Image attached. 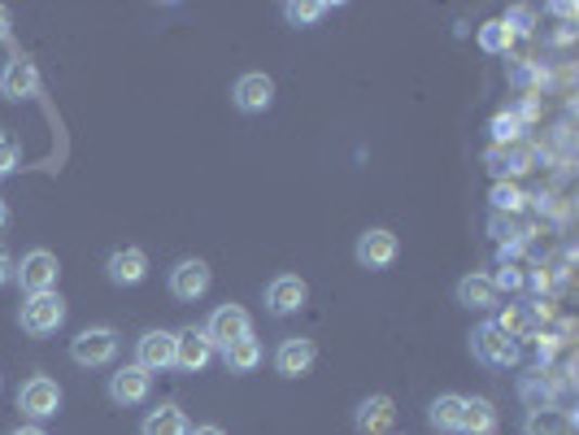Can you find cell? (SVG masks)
<instances>
[{
	"mask_svg": "<svg viewBox=\"0 0 579 435\" xmlns=\"http://www.w3.org/2000/svg\"><path fill=\"white\" fill-rule=\"evenodd\" d=\"M484 162H488V170H492V179L501 183H510V179H518V175H527L531 170V149L518 140V144H488V153H484Z\"/></svg>",
	"mask_w": 579,
	"mask_h": 435,
	"instance_id": "cell-17",
	"label": "cell"
},
{
	"mask_svg": "<svg viewBox=\"0 0 579 435\" xmlns=\"http://www.w3.org/2000/svg\"><path fill=\"white\" fill-rule=\"evenodd\" d=\"M231 105H235L240 114H266V110L274 105V79L261 75V71L240 75V79L231 84Z\"/></svg>",
	"mask_w": 579,
	"mask_h": 435,
	"instance_id": "cell-12",
	"label": "cell"
},
{
	"mask_svg": "<svg viewBox=\"0 0 579 435\" xmlns=\"http://www.w3.org/2000/svg\"><path fill=\"white\" fill-rule=\"evenodd\" d=\"M10 435H49V431H44V426H36V422H23V426H14Z\"/></svg>",
	"mask_w": 579,
	"mask_h": 435,
	"instance_id": "cell-36",
	"label": "cell"
},
{
	"mask_svg": "<svg viewBox=\"0 0 579 435\" xmlns=\"http://www.w3.org/2000/svg\"><path fill=\"white\" fill-rule=\"evenodd\" d=\"M488 279H492V287H497V292H518V287L527 283V274H523L510 257H505V261L497 266V274H488Z\"/></svg>",
	"mask_w": 579,
	"mask_h": 435,
	"instance_id": "cell-31",
	"label": "cell"
},
{
	"mask_svg": "<svg viewBox=\"0 0 579 435\" xmlns=\"http://www.w3.org/2000/svg\"><path fill=\"white\" fill-rule=\"evenodd\" d=\"M5 222H10V205H5V201H0V227H5Z\"/></svg>",
	"mask_w": 579,
	"mask_h": 435,
	"instance_id": "cell-38",
	"label": "cell"
},
{
	"mask_svg": "<svg viewBox=\"0 0 579 435\" xmlns=\"http://www.w3.org/2000/svg\"><path fill=\"white\" fill-rule=\"evenodd\" d=\"M14 279L27 296H40V292H57V279H62V261L57 253L49 248H27L23 261H14Z\"/></svg>",
	"mask_w": 579,
	"mask_h": 435,
	"instance_id": "cell-4",
	"label": "cell"
},
{
	"mask_svg": "<svg viewBox=\"0 0 579 435\" xmlns=\"http://www.w3.org/2000/svg\"><path fill=\"white\" fill-rule=\"evenodd\" d=\"M306 300H310V283H306L301 274H274V279L266 283V309H270L274 318H287V314L306 309Z\"/></svg>",
	"mask_w": 579,
	"mask_h": 435,
	"instance_id": "cell-11",
	"label": "cell"
},
{
	"mask_svg": "<svg viewBox=\"0 0 579 435\" xmlns=\"http://www.w3.org/2000/svg\"><path fill=\"white\" fill-rule=\"evenodd\" d=\"M62 322H66V300H62V292L27 296L23 309H18V327H23L31 340H49V335H57Z\"/></svg>",
	"mask_w": 579,
	"mask_h": 435,
	"instance_id": "cell-3",
	"label": "cell"
},
{
	"mask_svg": "<svg viewBox=\"0 0 579 435\" xmlns=\"http://www.w3.org/2000/svg\"><path fill=\"white\" fill-rule=\"evenodd\" d=\"M453 296H458V305L462 309H475V314H497L501 309V292L492 287V279L488 274H466V279H458V287H453Z\"/></svg>",
	"mask_w": 579,
	"mask_h": 435,
	"instance_id": "cell-18",
	"label": "cell"
},
{
	"mask_svg": "<svg viewBox=\"0 0 579 435\" xmlns=\"http://www.w3.org/2000/svg\"><path fill=\"white\" fill-rule=\"evenodd\" d=\"M518 127H523V123H518L514 114H497L492 127H488V131H492V144H518Z\"/></svg>",
	"mask_w": 579,
	"mask_h": 435,
	"instance_id": "cell-32",
	"label": "cell"
},
{
	"mask_svg": "<svg viewBox=\"0 0 579 435\" xmlns=\"http://www.w3.org/2000/svg\"><path fill=\"white\" fill-rule=\"evenodd\" d=\"M192 431V422H188V413L179 409V405H157V409H149L144 413V422H140V435H188Z\"/></svg>",
	"mask_w": 579,
	"mask_h": 435,
	"instance_id": "cell-22",
	"label": "cell"
},
{
	"mask_svg": "<svg viewBox=\"0 0 579 435\" xmlns=\"http://www.w3.org/2000/svg\"><path fill=\"white\" fill-rule=\"evenodd\" d=\"M557 374H562V370H536V374H527V379L518 383V392H523L527 409L557 405V392H562V387H570V379H557Z\"/></svg>",
	"mask_w": 579,
	"mask_h": 435,
	"instance_id": "cell-20",
	"label": "cell"
},
{
	"mask_svg": "<svg viewBox=\"0 0 579 435\" xmlns=\"http://www.w3.org/2000/svg\"><path fill=\"white\" fill-rule=\"evenodd\" d=\"M18 409H23V418L36 422V426H44L49 418H57V413H62V387H57V379L31 374V379L18 387Z\"/></svg>",
	"mask_w": 579,
	"mask_h": 435,
	"instance_id": "cell-5",
	"label": "cell"
},
{
	"mask_svg": "<svg viewBox=\"0 0 579 435\" xmlns=\"http://www.w3.org/2000/svg\"><path fill=\"white\" fill-rule=\"evenodd\" d=\"M488 235L501 244V253L510 257L518 244H523V222L510 218V214H488Z\"/></svg>",
	"mask_w": 579,
	"mask_h": 435,
	"instance_id": "cell-27",
	"label": "cell"
},
{
	"mask_svg": "<svg viewBox=\"0 0 579 435\" xmlns=\"http://www.w3.org/2000/svg\"><path fill=\"white\" fill-rule=\"evenodd\" d=\"M0 97H5V101H31V97H40V71H36V62H27V57L5 62V71H0Z\"/></svg>",
	"mask_w": 579,
	"mask_h": 435,
	"instance_id": "cell-16",
	"label": "cell"
},
{
	"mask_svg": "<svg viewBox=\"0 0 579 435\" xmlns=\"http://www.w3.org/2000/svg\"><path fill=\"white\" fill-rule=\"evenodd\" d=\"M14 279V257H10V248L5 244H0V287H5Z\"/></svg>",
	"mask_w": 579,
	"mask_h": 435,
	"instance_id": "cell-34",
	"label": "cell"
},
{
	"mask_svg": "<svg viewBox=\"0 0 579 435\" xmlns=\"http://www.w3.org/2000/svg\"><path fill=\"white\" fill-rule=\"evenodd\" d=\"M393 422H397V405H393V396H384V392L366 396V400L353 409V426H358V435H384Z\"/></svg>",
	"mask_w": 579,
	"mask_h": 435,
	"instance_id": "cell-19",
	"label": "cell"
},
{
	"mask_svg": "<svg viewBox=\"0 0 579 435\" xmlns=\"http://www.w3.org/2000/svg\"><path fill=\"white\" fill-rule=\"evenodd\" d=\"M105 396H110L118 409H136V405H144V400L153 396V374L140 370L136 361H131V366H118V370L110 374V383H105Z\"/></svg>",
	"mask_w": 579,
	"mask_h": 435,
	"instance_id": "cell-8",
	"label": "cell"
},
{
	"mask_svg": "<svg viewBox=\"0 0 579 435\" xmlns=\"http://www.w3.org/2000/svg\"><path fill=\"white\" fill-rule=\"evenodd\" d=\"M222 366H227L231 374H248V370H257V366H261V340L248 335V340L222 348Z\"/></svg>",
	"mask_w": 579,
	"mask_h": 435,
	"instance_id": "cell-26",
	"label": "cell"
},
{
	"mask_svg": "<svg viewBox=\"0 0 579 435\" xmlns=\"http://www.w3.org/2000/svg\"><path fill=\"white\" fill-rule=\"evenodd\" d=\"M10 36V18H5V10H0V40Z\"/></svg>",
	"mask_w": 579,
	"mask_h": 435,
	"instance_id": "cell-37",
	"label": "cell"
},
{
	"mask_svg": "<svg viewBox=\"0 0 579 435\" xmlns=\"http://www.w3.org/2000/svg\"><path fill=\"white\" fill-rule=\"evenodd\" d=\"M501 331H510L514 340H527L531 331H536V305H523V300H514V305H501V318H492Z\"/></svg>",
	"mask_w": 579,
	"mask_h": 435,
	"instance_id": "cell-25",
	"label": "cell"
},
{
	"mask_svg": "<svg viewBox=\"0 0 579 435\" xmlns=\"http://www.w3.org/2000/svg\"><path fill=\"white\" fill-rule=\"evenodd\" d=\"M523 435H575V413L562 409V405L527 409V418H523Z\"/></svg>",
	"mask_w": 579,
	"mask_h": 435,
	"instance_id": "cell-21",
	"label": "cell"
},
{
	"mask_svg": "<svg viewBox=\"0 0 579 435\" xmlns=\"http://www.w3.org/2000/svg\"><path fill=\"white\" fill-rule=\"evenodd\" d=\"M136 366L149 370V374H162V370H175V331H144L136 340Z\"/></svg>",
	"mask_w": 579,
	"mask_h": 435,
	"instance_id": "cell-13",
	"label": "cell"
},
{
	"mask_svg": "<svg viewBox=\"0 0 579 435\" xmlns=\"http://www.w3.org/2000/svg\"><path fill=\"white\" fill-rule=\"evenodd\" d=\"M18 166H23V153H18V144L0 136V179H5V175H14Z\"/></svg>",
	"mask_w": 579,
	"mask_h": 435,
	"instance_id": "cell-33",
	"label": "cell"
},
{
	"mask_svg": "<svg viewBox=\"0 0 579 435\" xmlns=\"http://www.w3.org/2000/svg\"><path fill=\"white\" fill-rule=\"evenodd\" d=\"M462 409H466V396H458V392H440V396L427 405V422H432L436 431H445V435H458V426H462Z\"/></svg>",
	"mask_w": 579,
	"mask_h": 435,
	"instance_id": "cell-23",
	"label": "cell"
},
{
	"mask_svg": "<svg viewBox=\"0 0 579 435\" xmlns=\"http://www.w3.org/2000/svg\"><path fill=\"white\" fill-rule=\"evenodd\" d=\"M188 435H227V431H222L218 422H201V426H192Z\"/></svg>",
	"mask_w": 579,
	"mask_h": 435,
	"instance_id": "cell-35",
	"label": "cell"
},
{
	"mask_svg": "<svg viewBox=\"0 0 579 435\" xmlns=\"http://www.w3.org/2000/svg\"><path fill=\"white\" fill-rule=\"evenodd\" d=\"M488 201H492V214H510V218H518L523 205H527V192H523L518 183H505V179H501V183H492V196H488Z\"/></svg>",
	"mask_w": 579,
	"mask_h": 435,
	"instance_id": "cell-28",
	"label": "cell"
},
{
	"mask_svg": "<svg viewBox=\"0 0 579 435\" xmlns=\"http://www.w3.org/2000/svg\"><path fill=\"white\" fill-rule=\"evenodd\" d=\"M314 361H319V344L306 340V335H287L274 348V357H270V366H274L279 379H301V374L314 370Z\"/></svg>",
	"mask_w": 579,
	"mask_h": 435,
	"instance_id": "cell-9",
	"label": "cell"
},
{
	"mask_svg": "<svg viewBox=\"0 0 579 435\" xmlns=\"http://www.w3.org/2000/svg\"><path fill=\"white\" fill-rule=\"evenodd\" d=\"M118 353H123V335H118V327H83V331L70 340V361L83 366V370L114 366Z\"/></svg>",
	"mask_w": 579,
	"mask_h": 435,
	"instance_id": "cell-2",
	"label": "cell"
},
{
	"mask_svg": "<svg viewBox=\"0 0 579 435\" xmlns=\"http://www.w3.org/2000/svg\"><path fill=\"white\" fill-rule=\"evenodd\" d=\"M105 279L114 283V287H140L144 279H149V253L144 248H114L110 257H105Z\"/></svg>",
	"mask_w": 579,
	"mask_h": 435,
	"instance_id": "cell-14",
	"label": "cell"
},
{
	"mask_svg": "<svg viewBox=\"0 0 579 435\" xmlns=\"http://www.w3.org/2000/svg\"><path fill=\"white\" fill-rule=\"evenodd\" d=\"M327 10H332L327 0H287V5H283V18L293 23V27H310V23H319Z\"/></svg>",
	"mask_w": 579,
	"mask_h": 435,
	"instance_id": "cell-29",
	"label": "cell"
},
{
	"mask_svg": "<svg viewBox=\"0 0 579 435\" xmlns=\"http://www.w3.org/2000/svg\"><path fill=\"white\" fill-rule=\"evenodd\" d=\"M397 253H401V240H397L388 227H371V231H362L358 244H353V257H358L362 270H388V266L397 261Z\"/></svg>",
	"mask_w": 579,
	"mask_h": 435,
	"instance_id": "cell-10",
	"label": "cell"
},
{
	"mask_svg": "<svg viewBox=\"0 0 579 435\" xmlns=\"http://www.w3.org/2000/svg\"><path fill=\"white\" fill-rule=\"evenodd\" d=\"M475 40H479V49H484V53H492V57H497V53H510V44H514V31H510L505 23H484Z\"/></svg>",
	"mask_w": 579,
	"mask_h": 435,
	"instance_id": "cell-30",
	"label": "cell"
},
{
	"mask_svg": "<svg viewBox=\"0 0 579 435\" xmlns=\"http://www.w3.org/2000/svg\"><path fill=\"white\" fill-rule=\"evenodd\" d=\"M492 426H497V409H492V400H484V396H466L458 435H488Z\"/></svg>",
	"mask_w": 579,
	"mask_h": 435,
	"instance_id": "cell-24",
	"label": "cell"
},
{
	"mask_svg": "<svg viewBox=\"0 0 579 435\" xmlns=\"http://www.w3.org/2000/svg\"><path fill=\"white\" fill-rule=\"evenodd\" d=\"M209 283H214V274H209V261H201V257H179L175 266H170V274H166V287H170V296L175 300H201L205 292H209Z\"/></svg>",
	"mask_w": 579,
	"mask_h": 435,
	"instance_id": "cell-7",
	"label": "cell"
},
{
	"mask_svg": "<svg viewBox=\"0 0 579 435\" xmlns=\"http://www.w3.org/2000/svg\"><path fill=\"white\" fill-rule=\"evenodd\" d=\"M209 361H214V344L205 340L201 327H183V331H175V370H183V374H201Z\"/></svg>",
	"mask_w": 579,
	"mask_h": 435,
	"instance_id": "cell-15",
	"label": "cell"
},
{
	"mask_svg": "<svg viewBox=\"0 0 579 435\" xmlns=\"http://www.w3.org/2000/svg\"><path fill=\"white\" fill-rule=\"evenodd\" d=\"M471 353H475V361L488 366V370H514V366L523 361L518 340H514L510 331H501L492 318L479 322V327L471 331Z\"/></svg>",
	"mask_w": 579,
	"mask_h": 435,
	"instance_id": "cell-1",
	"label": "cell"
},
{
	"mask_svg": "<svg viewBox=\"0 0 579 435\" xmlns=\"http://www.w3.org/2000/svg\"><path fill=\"white\" fill-rule=\"evenodd\" d=\"M201 331H205V340L214 344V353H222V348H231V344H240V340L253 335V318H248L244 305H218Z\"/></svg>",
	"mask_w": 579,
	"mask_h": 435,
	"instance_id": "cell-6",
	"label": "cell"
}]
</instances>
